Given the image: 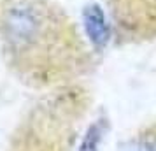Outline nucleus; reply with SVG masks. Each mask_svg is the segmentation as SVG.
<instances>
[{
	"mask_svg": "<svg viewBox=\"0 0 156 151\" xmlns=\"http://www.w3.org/2000/svg\"><path fill=\"white\" fill-rule=\"evenodd\" d=\"M114 30L126 42L156 39V0H104Z\"/></svg>",
	"mask_w": 156,
	"mask_h": 151,
	"instance_id": "obj_1",
	"label": "nucleus"
},
{
	"mask_svg": "<svg viewBox=\"0 0 156 151\" xmlns=\"http://www.w3.org/2000/svg\"><path fill=\"white\" fill-rule=\"evenodd\" d=\"M142 137V141H144V144H146V149L147 151H156V123L153 125V127H149L147 130H146V134Z\"/></svg>",
	"mask_w": 156,
	"mask_h": 151,
	"instance_id": "obj_2",
	"label": "nucleus"
}]
</instances>
